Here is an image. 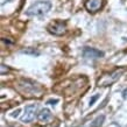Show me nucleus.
<instances>
[{
	"instance_id": "1",
	"label": "nucleus",
	"mask_w": 127,
	"mask_h": 127,
	"mask_svg": "<svg viewBox=\"0 0 127 127\" xmlns=\"http://www.w3.org/2000/svg\"><path fill=\"white\" fill-rule=\"evenodd\" d=\"M18 90L22 93L23 96H27V97L41 96V93L43 91L42 88L39 84H36V83H34L32 81H25V79L19 82Z\"/></svg>"
},
{
	"instance_id": "2",
	"label": "nucleus",
	"mask_w": 127,
	"mask_h": 127,
	"mask_svg": "<svg viewBox=\"0 0 127 127\" xmlns=\"http://www.w3.org/2000/svg\"><path fill=\"white\" fill-rule=\"evenodd\" d=\"M51 8V4L49 1H37L27 9L26 14L28 16H41L47 14Z\"/></svg>"
},
{
	"instance_id": "3",
	"label": "nucleus",
	"mask_w": 127,
	"mask_h": 127,
	"mask_svg": "<svg viewBox=\"0 0 127 127\" xmlns=\"http://www.w3.org/2000/svg\"><path fill=\"white\" fill-rule=\"evenodd\" d=\"M125 68L121 69H117L113 72H108V73H104L103 76H100V78L97 81V85L98 86H110L113 83H116L118 79L120 78V76L124 73Z\"/></svg>"
},
{
	"instance_id": "4",
	"label": "nucleus",
	"mask_w": 127,
	"mask_h": 127,
	"mask_svg": "<svg viewBox=\"0 0 127 127\" xmlns=\"http://www.w3.org/2000/svg\"><path fill=\"white\" fill-rule=\"evenodd\" d=\"M48 32L50 34L56 35V36H61V35L65 34L66 32V23L62 20H56V21H53L48 26Z\"/></svg>"
},
{
	"instance_id": "5",
	"label": "nucleus",
	"mask_w": 127,
	"mask_h": 127,
	"mask_svg": "<svg viewBox=\"0 0 127 127\" xmlns=\"http://www.w3.org/2000/svg\"><path fill=\"white\" fill-rule=\"evenodd\" d=\"M37 111V105H28L26 106L25 108V113H23V116L21 117V121L22 123H31L33 121L35 118V113Z\"/></svg>"
},
{
	"instance_id": "6",
	"label": "nucleus",
	"mask_w": 127,
	"mask_h": 127,
	"mask_svg": "<svg viewBox=\"0 0 127 127\" xmlns=\"http://www.w3.org/2000/svg\"><path fill=\"white\" fill-rule=\"evenodd\" d=\"M83 56L88 60H97V58H100L104 56V53L100 51L98 49H95V48H89V47H85L83 49Z\"/></svg>"
},
{
	"instance_id": "7",
	"label": "nucleus",
	"mask_w": 127,
	"mask_h": 127,
	"mask_svg": "<svg viewBox=\"0 0 127 127\" xmlns=\"http://www.w3.org/2000/svg\"><path fill=\"white\" fill-rule=\"evenodd\" d=\"M101 5H103V0H86L85 1V8L90 13H95V12L99 11Z\"/></svg>"
},
{
	"instance_id": "8",
	"label": "nucleus",
	"mask_w": 127,
	"mask_h": 127,
	"mask_svg": "<svg viewBox=\"0 0 127 127\" xmlns=\"http://www.w3.org/2000/svg\"><path fill=\"white\" fill-rule=\"evenodd\" d=\"M51 119H53V114L48 108H42L37 114V120L41 124H48Z\"/></svg>"
},
{
	"instance_id": "9",
	"label": "nucleus",
	"mask_w": 127,
	"mask_h": 127,
	"mask_svg": "<svg viewBox=\"0 0 127 127\" xmlns=\"http://www.w3.org/2000/svg\"><path fill=\"white\" fill-rule=\"evenodd\" d=\"M104 119H105L104 116L97 117L96 119L92 121V124H91V127H100L101 125H103V123H104Z\"/></svg>"
},
{
	"instance_id": "10",
	"label": "nucleus",
	"mask_w": 127,
	"mask_h": 127,
	"mask_svg": "<svg viewBox=\"0 0 127 127\" xmlns=\"http://www.w3.org/2000/svg\"><path fill=\"white\" fill-rule=\"evenodd\" d=\"M57 101H58L57 99H55V100H49V101H48V104H50V105H54V104H56Z\"/></svg>"
},
{
	"instance_id": "11",
	"label": "nucleus",
	"mask_w": 127,
	"mask_h": 127,
	"mask_svg": "<svg viewBox=\"0 0 127 127\" xmlns=\"http://www.w3.org/2000/svg\"><path fill=\"white\" fill-rule=\"evenodd\" d=\"M97 98H98V96H95V97H93L92 99L90 100V105H92V104H93V103H95V100H96V99H97Z\"/></svg>"
},
{
	"instance_id": "12",
	"label": "nucleus",
	"mask_w": 127,
	"mask_h": 127,
	"mask_svg": "<svg viewBox=\"0 0 127 127\" xmlns=\"http://www.w3.org/2000/svg\"><path fill=\"white\" fill-rule=\"evenodd\" d=\"M123 96H124V98H127V89H125V90H124Z\"/></svg>"
}]
</instances>
